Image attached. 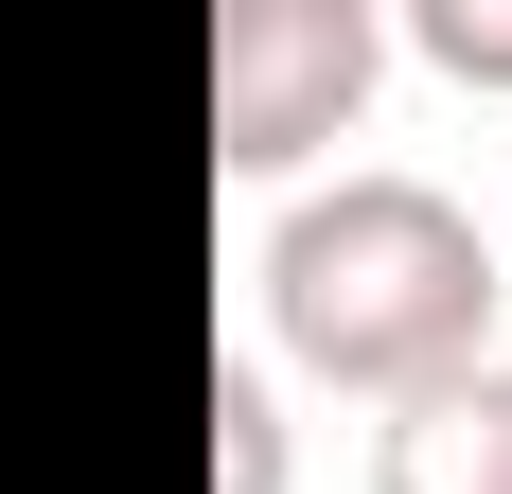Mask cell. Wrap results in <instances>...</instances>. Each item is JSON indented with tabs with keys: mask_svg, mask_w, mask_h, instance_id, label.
<instances>
[{
	"mask_svg": "<svg viewBox=\"0 0 512 494\" xmlns=\"http://www.w3.org/2000/svg\"><path fill=\"white\" fill-rule=\"evenodd\" d=\"M371 494H512V353H477V371L389 406L371 424Z\"/></svg>",
	"mask_w": 512,
	"mask_h": 494,
	"instance_id": "obj_3",
	"label": "cell"
},
{
	"mask_svg": "<svg viewBox=\"0 0 512 494\" xmlns=\"http://www.w3.org/2000/svg\"><path fill=\"white\" fill-rule=\"evenodd\" d=\"M212 494H283V389H265V353H212Z\"/></svg>",
	"mask_w": 512,
	"mask_h": 494,
	"instance_id": "obj_4",
	"label": "cell"
},
{
	"mask_svg": "<svg viewBox=\"0 0 512 494\" xmlns=\"http://www.w3.org/2000/svg\"><path fill=\"white\" fill-rule=\"evenodd\" d=\"M371 71H389V18H371V0H230V18H212V159H230V177L318 159L371 106Z\"/></svg>",
	"mask_w": 512,
	"mask_h": 494,
	"instance_id": "obj_2",
	"label": "cell"
},
{
	"mask_svg": "<svg viewBox=\"0 0 512 494\" xmlns=\"http://www.w3.org/2000/svg\"><path fill=\"white\" fill-rule=\"evenodd\" d=\"M407 36L460 71V89H512V0H407Z\"/></svg>",
	"mask_w": 512,
	"mask_h": 494,
	"instance_id": "obj_5",
	"label": "cell"
},
{
	"mask_svg": "<svg viewBox=\"0 0 512 494\" xmlns=\"http://www.w3.org/2000/svg\"><path fill=\"white\" fill-rule=\"evenodd\" d=\"M248 300H265V336H283V371L407 406V389H442V371H477V353H495L512 247L477 230L442 177L354 159V177H318V195H283V212H265Z\"/></svg>",
	"mask_w": 512,
	"mask_h": 494,
	"instance_id": "obj_1",
	"label": "cell"
}]
</instances>
